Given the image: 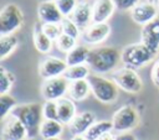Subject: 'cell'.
I'll return each instance as SVG.
<instances>
[{"instance_id": "cell-9", "label": "cell", "mask_w": 159, "mask_h": 140, "mask_svg": "<svg viewBox=\"0 0 159 140\" xmlns=\"http://www.w3.org/2000/svg\"><path fill=\"white\" fill-rule=\"evenodd\" d=\"M1 140H27V130L24 124L12 114L1 119Z\"/></svg>"}, {"instance_id": "cell-34", "label": "cell", "mask_w": 159, "mask_h": 140, "mask_svg": "<svg viewBox=\"0 0 159 140\" xmlns=\"http://www.w3.org/2000/svg\"><path fill=\"white\" fill-rule=\"evenodd\" d=\"M152 81H153L154 85L159 88V59L154 63V66L152 68Z\"/></svg>"}, {"instance_id": "cell-13", "label": "cell", "mask_w": 159, "mask_h": 140, "mask_svg": "<svg viewBox=\"0 0 159 140\" xmlns=\"http://www.w3.org/2000/svg\"><path fill=\"white\" fill-rule=\"evenodd\" d=\"M37 15L42 24H61L65 16L61 14L56 1L40 2L37 7Z\"/></svg>"}, {"instance_id": "cell-32", "label": "cell", "mask_w": 159, "mask_h": 140, "mask_svg": "<svg viewBox=\"0 0 159 140\" xmlns=\"http://www.w3.org/2000/svg\"><path fill=\"white\" fill-rule=\"evenodd\" d=\"M42 30L52 41H56L63 33L61 24H42Z\"/></svg>"}, {"instance_id": "cell-1", "label": "cell", "mask_w": 159, "mask_h": 140, "mask_svg": "<svg viewBox=\"0 0 159 140\" xmlns=\"http://www.w3.org/2000/svg\"><path fill=\"white\" fill-rule=\"evenodd\" d=\"M119 62H122L120 52L116 47H111V46L92 48L87 58L88 67L93 71V73H98V74L112 72L119 64Z\"/></svg>"}, {"instance_id": "cell-2", "label": "cell", "mask_w": 159, "mask_h": 140, "mask_svg": "<svg viewBox=\"0 0 159 140\" xmlns=\"http://www.w3.org/2000/svg\"><path fill=\"white\" fill-rule=\"evenodd\" d=\"M16 116L26 128L29 139H36L40 135V128L45 120L42 113V104L40 103H26L16 105L10 113Z\"/></svg>"}, {"instance_id": "cell-5", "label": "cell", "mask_w": 159, "mask_h": 140, "mask_svg": "<svg viewBox=\"0 0 159 140\" xmlns=\"http://www.w3.org/2000/svg\"><path fill=\"white\" fill-rule=\"evenodd\" d=\"M139 120H140V116L138 110L133 105L125 104L113 114V118H112L113 130L117 131L118 134L129 133L132 129H134L139 124Z\"/></svg>"}, {"instance_id": "cell-17", "label": "cell", "mask_w": 159, "mask_h": 140, "mask_svg": "<svg viewBox=\"0 0 159 140\" xmlns=\"http://www.w3.org/2000/svg\"><path fill=\"white\" fill-rule=\"evenodd\" d=\"M92 7L93 22H107L116 10L113 0H96Z\"/></svg>"}, {"instance_id": "cell-18", "label": "cell", "mask_w": 159, "mask_h": 140, "mask_svg": "<svg viewBox=\"0 0 159 140\" xmlns=\"http://www.w3.org/2000/svg\"><path fill=\"white\" fill-rule=\"evenodd\" d=\"M57 107H58V120L63 125L65 124L68 125L77 115L75 100H72L71 98H62L57 102Z\"/></svg>"}, {"instance_id": "cell-22", "label": "cell", "mask_w": 159, "mask_h": 140, "mask_svg": "<svg viewBox=\"0 0 159 140\" xmlns=\"http://www.w3.org/2000/svg\"><path fill=\"white\" fill-rule=\"evenodd\" d=\"M89 51L91 50L87 46H84V45H77L66 56V62H67L68 67L87 63V58H88Z\"/></svg>"}, {"instance_id": "cell-41", "label": "cell", "mask_w": 159, "mask_h": 140, "mask_svg": "<svg viewBox=\"0 0 159 140\" xmlns=\"http://www.w3.org/2000/svg\"><path fill=\"white\" fill-rule=\"evenodd\" d=\"M158 9H159V4H158Z\"/></svg>"}, {"instance_id": "cell-10", "label": "cell", "mask_w": 159, "mask_h": 140, "mask_svg": "<svg viewBox=\"0 0 159 140\" xmlns=\"http://www.w3.org/2000/svg\"><path fill=\"white\" fill-rule=\"evenodd\" d=\"M67 68H68V64L66 59H62L55 56H47L41 61L39 66V74L43 79L56 78V77L63 76Z\"/></svg>"}, {"instance_id": "cell-37", "label": "cell", "mask_w": 159, "mask_h": 140, "mask_svg": "<svg viewBox=\"0 0 159 140\" xmlns=\"http://www.w3.org/2000/svg\"><path fill=\"white\" fill-rule=\"evenodd\" d=\"M71 140H87V139L84 138V135H73Z\"/></svg>"}, {"instance_id": "cell-12", "label": "cell", "mask_w": 159, "mask_h": 140, "mask_svg": "<svg viewBox=\"0 0 159 140\" xmlns=\"http://www.w3.org/2000/svg\"><path fill=\"white\" fill-rule=\"evenodd\" d=\"M159 15V9L152 1H140L135 7L130 10V16L134 22L139 25H147Z\"/></svg>"}, {"instance_id": "cell-11", "label": "cell", "mask_w": 159, "mask_h": 140, "mask_svg": "<svg viewBox=\"0 0 159 140\" xmlns=\"http://www.w3.org/2000/svg\"><path fill=\"white\" fill-rule=\"evenodd\" d=\"M111 35L108 22H92L82 31V40L88 45H99Z\"/></svg>"}, {"instance_id": "cell-20", "label": "cell", "mask_w": 159, "mask_h": 140, "mask_svg": "<svg viewBox=\"0 0 159 140\" xmlns=\"http://www.w3.org/2000/svg\"><path fill=\"white\" fill-rule=\"evenodd\" d=\"M91 92V87L87 79H80V81H73L70 84V89H68V98H71L72 100L80 102L86 99L89 95Z\"/></svg>"}, {"instance_id": "cell-3", "label": "cell", "mask_w": 159, "mask_h": 140, "mask_svg": "<svg viewBox=\"0 0 159 140\" xmlns=\"http://www.w3.org/2000/svg\"><path fill=\"white\" fill-rule=\"evenodd\" d=\"M91 87V92L97 100L104 104H109L117 100L119 87L113 79L106 78L98 73H91L87 77Z\"/></svg>"}, {"instance_id": "cell-28", "label": "cell", "mask_w": 159, "mask_h": 140, "mask_svg": "<svg viewBox=\"0 0 159 140\" xmlns=\"http://www.w3.org/2000/svg\"><path fill=\"white\" fill-rule=\"evenodd\" d=\"M56 46L60 51L68 53L71 50H73L77 46V38L71 37L66 33H62L57 40H56Z\"/></svg>"}, {"instance_id": "cell-30", "label": "cell", "mask_w": 159, "mask_h": 140, "mask_svg": "<svg viewBox=\"0 0 159 140\" xmlns=\"http://www.w3.org/2000/svg\"><path fill=\"white\" fill-rule=\"evenodd\" d=\"M42 113H43V118L45 119H50V120H58V107H57V102L53 100H45V103L42 104Z\"/></svg>"}, {"instance_id": "cell-8", "label": "cell", "mask_w": 159, "mask_h": 140, "mask_svg": "<svg viewBox=\"0 0 159 140\" xmlns=\"http://www.w3.org/2000/svg\"><path fill=\"white\" fill-rule=\"evenodd\" d=\"M113 81L117 83V85L120 89L128 93H138L143 87V82L139 74L135 72V69L128 67H123L118 69L113 74Z\"/></svg>"}, {"instance_id": "cell-36", "label": "cell", "mask_w": 159, "mask_h": 140, "mask_svg": "<svg viewBox=\"0 0 159 140\" xmlns=\"http://www.w3.org/2000/svg\"><path fill=\"white\" fill-rule=\"evenodd\" d=\"M98 140H117V135H114L112 131H109V133H106L104 135H102Z\"/></svg>"}, {"instance_id": "cell-7", "label": "cell", "mask_w": 159, "mask_h": 140, "mask_svg": "<svg viewBox=\"0 0 159 140\" xmlns=\"http://www.w3.org/2000/svg\"><path fill=\"white\" fill-rule=\"evenodd\" d=\"M70 84L71 82L65 76L45 79L41 85V95L45 100L58 102L60 99L65 98L66 94H68Z\"/></svg>"}, {"instance_id": "cell-19", "label": "cell", "mask_w": 159, "mask_h": 140, "mask_svg": "<svg viewBox=\"0 0 159 140\" xmlns=\"http://www.w3.org/2000/svg\"><path fill=\"white\" fill-rule=\"evenodd\" d=\"M34 45L40 53H48L52 48V40L43 32L42 22H36L34 26Z\"/></svg>"}, {"instance_id": "cell-35", "label": "cell", "mask_w": 159, "mask_h": 140, "mask_svg": "<svg viewBox=\"0 0 159 140\" xmlns=\"http://www.w3.org/2000/svg\"><path fill=\"white\" fill-rule=\"evenodd\" d=\"M117 140H137V139L130 133H123V134L117 135Z\"/></svg>"}, {"instance_id": "cell-14", "label": "cell", "mask_w": 159, "mask_h": 140, "mask_svg": "<svg viewBox=\"0 0 159 140\" xmlns=\"http://www.w3.org/2000/svg\"><path fill=\"white\" fill-rule=\"evenodd\" d=\"M140 38L145 46H148L152 51L158 53L159 51V15L153 21H150L149 24L142 27Z\"/></svg>"}, {"instance_id": "cell-15", "label": "cell", "mask_w": 159, "mask_h": 140, "mask_svg": "<svg viewBox=\"0 0 159 140\" xmlns=\"http://www.w3.org/2000/svg\"><path fill=\"white\" fill-rule=\"evenodd\" d=\"M92 6L93 5H91L87 0L80 1L73 14L71 15V19L77 24V26L81 30H84L87 26H89L93 22V7Z\"/></svg>"}, {"instance_id": "cell-16", "label": "cell", "mask_w": 159, "mask_h": 140, "mask_svg": "<svg viewBox=\"0 0 159 140\" xmlns=\"http://www.w3.org/2000/svg\"><path fill=\"white\" fill-rule=\"evenodd\" d=\"M96 123V115L92 112H82L77 114L73 120L68 124L70 130L73 135H84L86 131Z\"/></svg>"}, {"instance_id": "cell-33", "label": "cell", "mask_w": 159, "mask_h": 140, "mask_svg": "<svg viewBox=\"0 0 159 140\" xmlns=\"http://www.w3.org/2000/svg\"><path fill=\"white\" fill-rule=\"evenodd\" d=\"M142 0H113L116 9L120 10V11H128L132 10L133 7H135Z\"/></svg>"}, {"instance_id": "cell-6", "label": "cell", "mask_w": 159, "mask_h": 140, "mask_svg": "<svg viewBox=\"0 0 159 140\" xmlns=\"http://www.w3.org/2000/svg\"><path fill=\"white\" fill-rule=\"evenodd\" d=\"M24 24V14L16 4H6L0 12V35H11Z\"/></svg>"}, {"instance_id": "cell-4", "label": "cell", "mask_w": 159, "mask_h": 140, "mask_svg": "<svg viewBox=\"0 0 159 140\" xmlns=\"http://www.w3.org/2000/svg\"><path fill=\"white\" fill-rule=\"evenodd\" d=\"M157 56V52L152 51L143 42L132 43L125 46L120 52V59L124 67L128 68H140L148 64Z\"/></svg>"}, {"instance_id": "cell-26", "label": "cell", "mask_w": 159, "mask_h": 140, "mask_svg": "<svg viewBox=\"0 0 159 140\" xmlns=\"http://www.w3.org/2000/svg\"><path fill=\"white\" fill-rule=\"evenodd\" d=\"M16 107V99L10 95L9 93L6 94H0V118L4 119L6 118Z\"/></svg>"}, {"instance_id": "cell-21", "label": "cell", "mask_w": 159, "mask_h": 140, "mask_svg": "<svg viewBox=\"0 0 159 140\" xmlns=\"http://www.w3.org/2000/svg\"><path fill=\"white\" fill-rule=\"evenodd\" d=\"M62 131H63V124L60 120L45 119L41 124V128H40V136L42 138V140L60 138Z\"/></svg>"}, {"instance_id": "cell-40", "label": "cell", "mask_w": 159, "mask_h": 140, "mask_svg": "<svg viewBox=\"0 0 159 140\" xmlns=\"http://www.w3.org/2000/svg\"><path fill=\"white\" fill-rule=\"evenodd\" d=\"M27 140H36V139H27Z\"/></svg>"}, {"instance_id": "cell-27", "label": "cell", "mask_w": 159, "mask_h": 140, "mask_svg": "<svg viewBox=\"0 0 159 140\" xmlns=\"http://www.w3.org/2000/svg\"><path fill=\"white\" fill-rule=\"evenodd\" d=\"M15 83V76L5 67H0V94H6Z\"/></svg>"}, {"instance_id": "cell-39", "label": "cell", "mask_w": 159, "mask_h": 140, "mask_svg": "<svg viewBox=\"0 0 159 140\" xmlns=\"http://www.w3.org/2000/svg\"><path fill=\"white\" fill-rule=\"evenodd\" d=\"M40 2H43V1H56V0H39Z\"/></svg>"}, {"instance_id": "cell-31", "label": "cell", "mask_w": 159, "mask_h": 140, "mask_svg": "<svg viewBox=\"0 0 159 140\" xmlns=\"http://www.w3.org/2000/svg\"><path fill=\"white\" fill-rule=\"evenodd\" d=\"M78 0H56V4L65 17H70L78 5Z\"/></svg>"}, {"instance_id": "cell-25", "label": "cell", "mask_w": 159, "mask_h": 140, "mask_svg": "<svg viewBox=\"0 0 159 140\" xmlns=\"http://www.w3.org/2000/svg\"><path fill=\"white\" fill-rule=\"evenodd\" d=\"M19 41L16 36L11 35H2L0 37V59H5L10 53L14 52Z\"/></svg>"}, {"instance_id": "cell-29", "label": "cell", "mask_w": 159, "mask_h": 140, "mask_svg": "<svg viewBox=\"0 0 159 140\" xmlns=\"http://www.w3.org/2000/svg\"><path fill=\"white\" fill-rule=\"evenodd\" d=\"M61 26H62V30H63V33L71 36V37H75V38H78L82 32H81V28L77 26V24L71 19V17H65L61 22Z\"/></svg>"}, {"instance_id": "cell-38", "label": "cell", "mask_w": 159, "mask_h": 140, "mask_svg": "<svg viewBox=\"0 0 159 140\" xmlns=\"http://www.w3.org/2000/svg\"><path fill=\"white\" fill-rule=\"evenodd\" d=\"M46 140H62V139H60V138H53V139H46Z\"/></svg>"}, {"instance_id": "cell-24", "label": "cell", "mask_w": 159, "mask_h": 140, "mask_svg": "<svg viewBox=\"0 0 159 140\" xmlns=\"http://www.w3.org/2000/svg\"><path fill=\"white\" fill-rule=\"evenodd\" d=\"M91 68L88 67L87 63L83 64H77V66H71L67 68V71L65 72V77L70 81H80V79H87V77L91 74Z\"/></svg>"}, {"instance_id": "cell-23", "label": "cell", "mask_w": 159, "mask_h": 140, "mask_svg": "<svg viewBox=\"0 0 159 140\" xmlns=\"http://www.w3.org/2000/svg\"><path fill=\"white\" fill-rule=\"evenodd\" d=\"M113 130L112 120H99L96 121L84 134V138L87 140H98L102 135L106 133H109Z\"/></svg>"}]
</instances>
